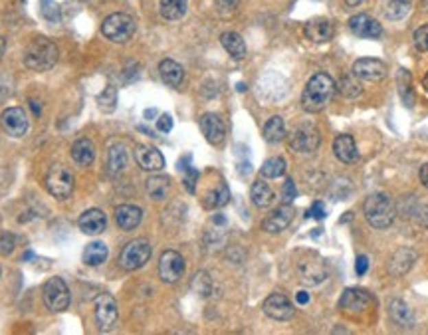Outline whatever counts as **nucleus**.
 I'll return each mask as SVG.
<instances>
[{"instance_id": "obj_8", "label": "nucleus", "mask_w": 428, "mask_h": 335, "mask_svg": "<svg viewBox=\"0 0 428 335\" xmlns=\"http://www.w3.org/2000/svg\"><path fill=\"white\" fill-rule=\"evenodd\" d=\"M42 298H44V303L50 312H54V314L64 312L69 305L68 286L62 278H50L48 282L44 284Z\"/></svg>"}, {"instance_id": "obj_43", "label": "nucleus", "mask_w": 428, "mask_h": 335, "mask_svg": "<svg viewBox=\"0 0 428 335\" xmlns=\"http://www.w3.org/2000/svg\"><path fill=\"white\" fill-rule=\"evenodd\" d=\"M192 288H194L201 296H208V294H210V280H208V276H206L205 272L196 274V278H194V282H192Z\"/></svg>"}, {"instance_id": "obj_9", "label": "nucleus", "mask_w": 428, "mask_h": 335, "mask_svg": "<svg viewBox=\"0 0 428 335\" xmlns=\"http://www.w3.org/2000/svg\"><path fill=\"white\" fill-rule=\"evenodd\" d=\"M297 274H300V280L306 286H317L327 278L326 262L315 254H308L306 258L297 262Z\"/></svg>"}, {"instance_id": "obj_40", "label": "nucleus", "mask_w": 428, "mask_h": 335, "mask_svg": "<svg viewBox=\"0 0 428 335\" xmlns=\"http://www.w3.org/2000/svg\"><path fill=\"white\" fill-rule=\"evenodd\" d=\"M398 93L407 106H412V89H411V73L407 70H401L398 73Z\"/></svg>"}, {"instance_id": "obj_5", "label": "nucleus", "mask_w": 428, "mask_h": 335, "mask_svg": "<svg viewBox=\"0 0 428 335\" xmlns=\"http://www.w3.org/2000/svg\"><path fill=\"white\" fill-rule=\"evenodd\" d=\"M46 189L52 196L56 198H68L69 194L74 193V175L69 171L68 167L64 165H52L48 175H46Z\"/></svg>"}, {"instance_id": "obj_49", "label": "nucleus", "mask_w": 428, "mask_h": 335, "mask_svg": "<svg viewBox=\"0 0 428 335\" xmlns=\"http://www.w3.org/2000/svg\"><path fill=\"white\" fill-rule=\"evenodd\" d=\"M367 270H369V258H367V256H357V262H355V272H357V276L367 274Z\"/></svg>"}, {"instance_id": "obj_42", "label": "nucleus", "mask_w": 428, "mask_h": 335, "mask_svg": "<svg viewBox=\"0 0 428 335\" xmlns=\"http://www.w3.org/2000/svg\"><path fill=\"white\" fill-rule=\"evenodd\" d=\"M414 48L418 50V52H428V24L425 26H420L416 32H414Z\"/></svg>"}, {"instance_id": "obj_38", "label": "nucleus", "mask_w": 428, "mask_h": 335, "mask_svg": "<svg viewBox=\"0 0 428 335\" xmlns=\"http://www.w3.org/2000/svg\"><path fill=\"white\" fill-rule=\"evenodd\" d=\"M260 173L266 178H278V176H282L286 173V161L282 159V157H272V159H268L262 165Z\"/></svg>"}, {"instance_id": "obj_50", "label": "nucleus", "mask_w": 428, "mask_h": 335, "mask_svg": "<svg viewBox=\"0 0 428 335\" xmlns=\"http://www.w3.org/2000/svg\"><path fill=\"white\" fill-rule=\"evenodd\" d=\"M240 0H216V6L221 8V10H226V12H232L236 6H238Z\"/></svg>"}, {"instance_id": "obj_57", "label": "nucleus", "mask_w": 428, "mask_h": 335, "mask_svg": "<svg viewBox=\"0 0 428 335\" xmlns=\"http://www.w3.org/2000/svg\"><path fill=\"white\" fill-rule=\"evenodd\" d=\"M423 86H425V89H427V91H428V73H427V76H425V80H423Z\"/></svg>"}, {"instance_id": "obj_4", "label": "nucleus", "mask_w": 428, "mask_h": 335, "mask_svg": "<svg viewBox=\"0 0 428 335\" xmlns=\"http://www.w3.org/2000/svg\"><path fill=\"white\" fill-rule=\"evenodd\" d=\"M102 32L107 40H111L115 44H123L135 32V20L129 14H123V12L109 14L103 20Z\"/></svg>"}, {"instance_id": "obj_30", "label": "nucleus", "mask_w": 428, "mask_h": 335, "mask_svg": "<svg viewBox=\"0 0 428 335\" xmlns=\"http://www.w3.org/2000/svg\"><path fill=\"white\" fill-rule=\"evenodd\" d=\"M221 42H223L224 50L230 54L234 60H242L246 56V44L242 40V36L236 32H224L221 36Z\"/></svg>"}, {"instance_id": "obj_33", "label": "nucleus", "mask_w": 428, "mask_h": 335, "mask_svg": "<svg viewBox=\"0 0 428 335\" xmlns=\"http://www.w3.org/2000/svg\"><path fill=\"white\" fill-rule=\"evenodd\" d=\"M264 139L268 143H280L286 139V124L280 115L270 117L264 125Z\"/></svg>"}, {"instance_id": "obj_21", "label": "nucleus", "mask_w": 428, "mask_h": 335, "mask_svg": "<svg viewBox=\"0 0 428 335\" xmlns=\"http://www.w3.org/2000/svg\"><path fill=\"white\" fill-rule=\"evenodd\" d=\"M304 34L308 40L315 42V44H322V42H329L333 38V26L327 18H315V20H309L304 28Z\"/></svg>"}, {"instance_id": "obj_17", "label": "nucleus", "mask_w": 428, "mask_h": 335, "mask_svg": "<svg viewBox=\"0 0 428 335\" xmlns=\"http://www.w3.org/2000/svg\"><path fill=\"white\" fill-rule=\"evenodd\" d=\"M201 129L205 133L206 141L210 145H221L226 137V127H224V122L221 119V115L216 113H205L201 117Z\"/></svg>"}, {"instance_id": "obj_31", "label": "nucleus", "mask_w": 428, "mask_h": 335, "mask_svg": "<svg viewBox=\"0 0 428 335\" xmlns=\"http://www.w3.org/2000/svg\"><path fill=\"white\" fill-rule=\"evenodd\" d=\"M252 203L260 207V209H266V207H270L272 205V200H274V191H272V187L266 183V181H256L254 185H252Z\"/></svg>"}, {"instance_id": "obj_28", "label": "nucleus", "mask_w": 428, "mask_h": 335, "mask_svg": "<svg viewBox=\"0 0 428 335\" xmlns=\"http://www.w3.org/2000/svg\"><path fill=\"white\" fill-rule=\"evenodd\" d=\"M230 200V191L224 183H218L210 193H206L205 200H203V207L208 211H214V209H223L228 205Z\"/></svg>"}, {"instance_id": "obj_56", "label": "nucleus", "mask_w": 428, "mask_h": 335, "mask_svg": "<svg viewBox=\"0 0 428 335\" xmlns=\"http://www.w3.org/2000/svg\"><path fill=\"white\" fill-rule=\"evenodd\" d=\"M4 48H6V42H4V38L0 36V58H2V54H4Z\"/></svg>"}, {"instance_id": "obj_24", "label": "nucleus", "mask_w": 428, "mask_h": 335, "mask_svg": "<svg viewBox=\"0 0 428 335\" xmlns=\"http://www.w3.org/2000/svg\"><path fill=\"white\" fill-rule=\"evenodd\" d=\"M414 262H416V254L412 252L411 248H398L393 254L391 262H389V272L393 276H403L411 270Z\"/></svg>"}, {"instance_id": "obj_34", "label": "nucleus", "mask_w": 428, "mask_h": 335, "mask_svg": "<svg viewBox=\"0 0 428 335\" xmlns=\"http://www.w3.org/2000/svg\"><path fill=\"white\" fill-rule=\"evenodd\" d=\"M171 191V181L169 176H151L147 181V194L153 198V200H163L169 196Z\"/></svg>"}, {"instance_id": "obj_23", "label": "nucleus", "mask_w": 428, "mask_h": 335, "mask_svg": "<svg viewBox=\"0 0 428 335\" xmlns=\"http://www.w3.org/2000/svg\"><path fill=\"white\" fill-rule=\"evenodd\" d=\"M333 153H335V157L341 161V163H355V161L359 159L357 145H355V139L351 135H339V137H335V141H333Z\"/></svg>"}, {"instance_id": "obj_53", "label": "nucleus", "mask_w": 428, "mask_h": 335, "mask_svg": "<svg viewBox=\"0 0 428 335\" xmlns=\"http://www.w3.org/2000/svg\"><path fill=\"white\" fill-rule=\"evenodd\" d=\"M30 107H32L34 115H40V104L38 102H30Z\"/></svg>"}, {"instance_id": "obj_13", "label": "nucleus", "mask_w": 428, "mask_h": 335, "mask_svg": "<svg viewBox=\"0 0 428 335\" xmlns=\"http://www.w3.org/2000/svg\"><path fill=\"white\" fill-rule=\"evenodd\" d=\"M353 73L365 82H379L387 76V66L375 58H361L353 64Z\"/></svg>"}, {"instance_id": "obj_14", "label": "nucleus", "mask_w": 428, "mask_h": 335, "mask_svg": "<svg viewBox=\"0 0 428 335\" xmlns=\"http://www.w3.org/2000/svg\"><path fill=\"white\" fill-rule=\"evenodd\" d=\"M293 303H291L284 294H272L270 298L264 301V314L268 318L278 319V321H286L293 316Z\"/></svg>"}, {"instance_id": "obj_1", "label": "nucleus", "mask_w": 428, "mask_h": 335, "mask_svg": "<svg viewBox=\"0 0 428 335\" xmlns=\"http://www.w3.org/2000/svg\"><path fill=\"white\" fill-rule=\"evenodd\" d=\"M335 93V82L327 73H315L309 78V82L302 93V107L309 113H317L329 106Z\"/></svg>"}, {"instance_id": "obj_29", "label": "nucleus", "mask_w": 428, "mask_h": 335, "mask_svg": "<svg viewBox=\"0 0 428 335\" xmlns=\"http://www.w3.org/2000/svg\"><path fill=\"white\" fill-rule=\"evenodd\" d=\"M127 149L123 147V145H113L111 149H109V153H107V171L111 173V175H120L125 171V167H127Z\"/></svg>"}, {"instance_id": "obj_48", "label": "nucleus", "mask_w": 428, "mask_h": 335, "mask_svg": "<svg viewBox=\"0 0 428 335\" xmlns=\"http://www.w3.org/2000/svg\"><path fill=\"white\" fill-rule=\"evenodd\" d=\"M157 129L161 131V133H169L172 129V119H171V115H161L159 119H157Z\"/></svg>"}, {"instance_id": "obj_45", "label": "nucleus", "mask_w": 428, "mask_h": 335, "mask_svg": "<svg viewBox=\"0 0 428 335\" xmlns=\"http://www.w3.org/2000/svg\"><path fill=\"white\" fill-rule=\"evenodd\" d=\"M187 173H185V189L189 191V193H194V189H196V178H199V171L196 169H192V165L185 169Z\"/></svg>"}, {"instance_id": "obj_22", "label": "nucleus", "mask_w": 428, "mask_h": 335, "mask_svg": "<svg viewBox=\"0 0 428 335\" xmlns=\"http://www.w3.org/2000/svg\"><path fill=\"white\" fill-rule=\"evenodd\" d=\"M143 220V211L133 205H121L115 209V222L121 230L137 229Z\"/></svg>"}, {"instance_id": "obj_55", "label": "nucleus", "mask_w": 428, "mask_h": 335, "mask_svg": "<svg viewBox=\"0 0 428 335\" xmlns=\"http://www.w3.org/2000/svg\"><path fill=\"white\" fill-rule=\"evenodd\" d=\"M363 0H345V4L347 6H357V4H361Z\"/></svg>"}, {"instance_id": "obj_54", "label": "nucleus", "mask_w": 428, "mask_h": 335, "mask_svg": "<svg viewBox=\"0 0 428 335\" xmlns=\"http://www.w3.org/2000/svg\"><path fill=\"white\" fill-rule=\"evenodd\" d=\"M155 115H157V111H155V109H147V111H145V119H151V117H155Z\"/></svg>"}, {"instance_id": "obj_58", "label": "nucleus", "mask_w": 428, "mask_h": 335, "mask_svg": "<svg viewBox=\"0 0 428 335\" xmlns=\"http://www.w3.org/2000/svg\"><path fill=\"white\" fill-rule=\"evenodd\" d=\"M238 91H246V86H244V84H238Z\"/></svg>"}, {"instance_id": "obj_19", "label": "nucleus", "mask_w": 428, "mask_h": 335, "mask_svg": "<svg viewBox=\"0 0 428 335\" xmlns=\"http://www.w3.org/2000/svg\"><path fill=\"white\" fill-rule=\"evenodd\" d=\"M369 301H371V296H369L365 290L349 288V290L343 292L339 305H341V310H345V312H355V314H359L363 310H367Z\"/></svg>"}, {"instance_id": "obj_35", "label": "nucleus", "mask_w": 428, "mask_h": 335, "mask_svg": "<svg viewBox=\"0 0 428 335\" xmlns=\"http://www.w3.org/2000/svg\"><path fill=\"white\" fill-rule=\"evenodd\" d=\"M159 10L167 20H179L187 12V0H159Z\"/></svg>"}, {"instance_id": "obj_18", "label": "nucleus", "mask_w": 428, "mask_h": 335, "mask_svg": "<svg viewBox=\"0 0 428 335\" xmlns=\"http://www.w3.org/2000/svg\"><path fill=\"white\" fill-rule=\"evenodd\" d=\"M135 159L143 171H161L165 167V157L161 155V151L147 145H139L135 149Z\"/></svg>"}, {"instance_id": "obj_3", "label": "nucleus", "mask_w": 428, "mask_h": 335, "mask_svg": "<svg viewBox=\"0 0 428 335\" xmlns=\"http://www.w3.org/2000/svg\"><path fill=\"white\" fill-rule=\"evenodd\" d=\"M365 218L369 220L371 227L375 229H389L393 224L396 211H394V203L391 196L383 193H373L363 205Z\"/></svg>"}, {"instance_id": "obj_27", "label": "nucleus", "mask_w": 428, "mask_h": 335, "mask_svg": "<svg viewBox=\"0 0 428 335\" xmlns=\"http://www.w3.org/2000/svg\"><path fill=\"white\" fill-rule=\"evenodd\" d=\"M389 316L401 327H412L414 325V314L403 300H393L389 303Z\"/></svg>"}, {"instance_id": "obj_36", "label": "nucleus", "mask_w": 428, "mask_h": 335, "mask_svg": "<svg viewBox=\"0 0 428 335\" xmlns=\"http://www.w3.org/2000/svg\"><path fill=\"white\" fill-rule=\"evenodd\" d=\"M107 246L103 242H91L84 250V262L87 266H102L107 260Z\"/></svg>"}, {"instance_id": "obj_11", "label": "nucleus", "mask_w": 428, "mask_h": 335, "mask_svg": "<svg viewBox=\"0 0 428 335\" xmlns=\"http://www.w3.org/2000/svg\"><path fill=\"white\" fill-rule=\"evenodd\" d=\"M185 272V258L174 252V250H167L161 254L159 260V276L165 284H174L183 278Z\"/></svg>"}, {"instance_id": "obj_25", "label": "nucleus", "mask_w": 428, "mask_h": 335, "mask_svg": "<svg viewBox=\"0 0 428 335\" xmlns=\"http://www.w3.org/2000/svg\"><path fill=\"white\" fill-rule=\"evenodd\" d=\"M95 159V147L93 143L82 137L78 141L71 145V161L80 167H89L91 163Z\"/></svg>"}, {"instance_id": "obj_26", "label": "nucleus", "mask_w": 428, "mask_h": 335, "mask_svg": "<svg viewBox=\"0 0 428 335\" xmlns=\"http://www.w3.org/2000/svg\"><path fill=\"white\" fill-rule=\"evenodd\" d=\"M159 73H161V80H163L167 86H171V88L181 86V82H183V78H185L183 66H181L179 62H174V60H163V62L159 64Z\"/></svg>"}, {"instance_id": "obj_37", "label": "nucleus", "mask_w": 428, "mask_h": 335, "mask_svg": "<svg viewBox=\"0 0 428 335\" xmlns=\"http://www.w3.org/2000/svg\"><path fill=\"white\" fill-rule=\"evenodd\" d=\"M412 0H387V6H385V16L389 20H401L409 14L411 10Z\"/></svg>"}, {"instance_id": "obj_15", "label": "nucleus", "mask_w": 428, "mask_h": 335, "mask_svg": "<svg viewBox=\"0 0 428 335\" xmlns=\"http://www.w3.org/2000/svg\"><path fill=\"white\" fill-rule=\"evenodd\" d=\"M293 214H295V211L286 203L284 207H278L272 214H268L264 218L262 229L266 230V232H270V234H278V232H282V230H286L290 227L291 220H293Z\"/></svg>"}, {"instance_id": "obj_52", "label": "nucleus", "mask_w": 428, "mask_h": 335, "mask_svg": "<svg viewBox=\"0 0 428 335\" xmlns=\"http://www.w3.org/2000/svg\"><path fill=\"white\" fill-rule=\"evenodd\" d=\"M295 300H297V303L306 305V303H308V301H309L308 292H297V294H295Z\"/></svg>"}, {"instance_id": "obj_47", "label": "nucleus", "mask_w": 428, "mask_h": 335, "mask_svg": "<svg viewBox=\"0 0 428 335\" xmlns=\"http://www.w3.org/2000/svg\"><path fill=\"white\" fill-rule=\"evenodd\" d=\"M308 218H326V207H324V203H319V200H315L313 205H311V209L308 211Z\"/></svg>"}, {"instance_id": "obj_6", "label": "nucleus", "mask_w": 428, "mask_h": 335, "mask_svg": "<svg viewBox=\"0 0 428 335\" xmlns=\"http://www.w3.org/2000/svg\"><path fill=\"white\" fill-rule=\"evenodd\" d=\"M149 258H151V244L143 238H137V240H131L129 244H125V248L121 250L120 264L121 268L133 272V270H139L147 264Z\"/></svg>"}, {"instance_id": "obj_44", "label": "nucleus", "mask_w": 428, "mask_h": 335, "mask_svg": "<svg viewBox=\"0 0 428 335\" xmlns=\"http://www.w3.org/2000/svg\"><path fill=\"white\" fill-rule=\"evenodd\" d=\"M14 244H16V238H14L10 232H4V234L0 236V254H2V256H8V254H12V250H14Z\"/></svg>"}, {"instance_id": "obj_2", "label": "nucleus", "mask_w": 428, "mask_h": 335, "mask_svg": "<svg viewBox=\"0 0 428 335\" xmlns=\"http://www.w3.org/2000/svg\"><path fill=\"white\" fill-rule=\"evenodd\" d=\"M58 62V46L48 38H36L24 50V66L32 71H46Z\"/></svg>"}, {"instance_id": "obj_46", "label": "nucleus", "mask_w": 428, "mask_h": 335, "mask_svg": "<svg viewBox=\"0 0 428 335\" xmlns=\"http://www.w3.org/2000/svg\"><path fill=\"white\" fill-rule=\"evenodd\" d=\"M295 196H297V189H295L293 181L288 178V181L284 183V187H282V198H284V203H291Z\"/></svg>"}, {"instance_id": "obj_10", "label": "nucleus", "mask_w": 428, "mask_h": 335, "mask_svg": "<svg viewBox=\"0 0 428 335\" xmlns=\"http://www.w3.org/2000/svg\"><path fill=\"white\" fill-rule=\"evenodd\" d=\"M95 308V321L100 332H109L117 321V301L109 294H100L93 300Z\"/></svg>"}, {"instance_id": "obj_39", "label": "nucleus", "mask_w": 428, "mask_h": 335, "mask_svg": "<svg viewBox=\"0 0 428 335\" xmlns=\"http://www.w3.org/2000/svg\"><path fill=\"white\" fill-rule=\"evenodd\" d=\"M98 106L102 109L103 113H113L115 111V106H117V91L115 88H105L98 95Z\"/></svg>"}, {"instance_id": "obj_16", "label": "nucleus", "mask_w": 428, "mask_h": 335, "mask_svg": "<svg viewBox=\"0 0 428 335\" xmlns=\"http://www.w3.org/2000/svg\"><path fill=\"white\" fill-rule=\"evenodd\" d=\"M349 28L351 32L359 38H381L383 36V26L379 24L377 20L373 16H367V14H357L349 20Z\"/></svg>"}, {"instance_id": "obj_51", "label": "nucleus", "mask_w": 428, "mask_h": 335, "mask_svg": "<svg viewBox=\"0 0 428 335\" xmlns=\"http://www.w3.org/2000/svg\"><path fill=\"white\" fill-rule=\"evenodd\" d=\"M420 183L428 189V163H425V165L420 167Z\"/></svg>"}, {"instance_id": "obj_7", "label": "nucleus", "mask_w": 428, "mask_h": 335, "mask_svg": "<svg viewBox=\"0 0 428 335\" xmlns=\"http://www.w3.org/2000/svg\"><path fill=\"white\" fill-rule=\"evenodd\" d=\"M290 147L295 153H313L319 145H322V135L319 129L313 125L304 124L297 125L288 137Z\"/></svg>"}, {"instance_id": "obj_32", "label": "nucleus", "mask_w": 428, "mask_h": 335, "mask_svg": "<svg viewBox=\"0 0 428 335\" xmlns=\"http://www.w3.org/2000/svg\"><path fill=\"white\" fill-rule=\"evenodd\" d=\"M335 89L341 93L343 97H347V100H355V97H359L361 93H363V86H361L359 78L355 73L343 76L341 80L335 84Z\"/></svg>"}, {"instance_id": "obj_20", "label": "nucleus", "mask_w": 428, "mask_h": 335, "mask_svg": "<svg viewBox=\"0 0 428 335\" xmlns=\"http://www.w3.org/2000/svg\"><path fill=\"white\" fill-rule=\"evenodd\" d=\"M78 227L86 234H102L103 230L107 229V218L100 209H89L80 218H78Z\"/></svg>"}, {"instance_id": "obj_41", "label": "nucleus", "mask_w": 428, "mask_h": 335, "mask_svg": "<svg viewBox=\"0 0 428 335\" xmlns=\"http://www.w3.org/2000/svg\"><path fill=\"white\" fill-rule=\"evenodd\" d=\"M40 12H42V16L46 18L48 22H58V20L62 18L60 4L54 2V0H42V2H40Z\"/></svg>"}, {"instance_id": "obj_12", "label": "nucleus", "mask_w": 428, "mask_h": 335, "mask_svg": "<svg viewBox=\"0 0 428 335\" xmlns=\"http://www.w3.org/2000/svg\"><path fill=\"white\" fill-rule=\"evenodd\" d=\"M0 125L10 137H24L28 131V115L22 107H8L0 115Z\"/></svg>"}]
</instances>
